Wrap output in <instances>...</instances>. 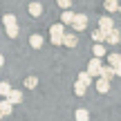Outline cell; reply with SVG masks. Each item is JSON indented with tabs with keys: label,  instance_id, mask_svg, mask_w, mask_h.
I'll return each instance as SVG.
<instances>
[{
	"label": "cell",
	"instance_id": "1",
	"mask_svg": "<svg viewBox=\"0 0 121 121\" xmlns=\"http://www.w3.org/2000/svg\"><path fill=\"white\" fill-rule=\"evenodd\" d=\"M49 36H52V43L54 45H63V36H65L63 22H56V25L49 27Z\"/></svg>",
	"mask_w": 121,
	"mask_h": 121
},
{
	"label": "cell",
	"instance_id": "2",
	"mask_svg": "<svg viewBox=\"0 0 121 121\" xmlns=\"http://www.w3.org/2000/svg\"><path fill=\"white\" fill-rule=\"evenodd\" d=\"M87 74H90V76H101V60L96 56L87 63Z\"/></svg>",
	"mask_w": 121,
	"mask_h": 121
},
{
	"label": "cell",
	"instance_id": "3",
	"mask_svg": "<svg viewBox=\"0 0 121 121\" xmlns=\"http://www.w3.org/2000/svg\"><path fill=\"white\" fill-rule=\"evenodd\" d=\"M72 25H74V29H76V31H83L87 27V16H85V13H76Z\"/></svg>",
	"mask_w": 121,
	"mask_h": 121
},
{
	"label": "cell",
	"instance_id": "4",
	"mask_svg": "<svg viewBox=\"0 0 121 121\" xmlns=\"http://www.w3.org/2000/svg\"><path fill=\"white\" fill-rule=\"evenodd\" d=\"M105 40H108L110 45H117L119 40H121V34H119V29H110L108 34H105Z\"/></svg>",
	"mask_w": 121,
	"mask_h": 121
},
{
	"label": "cell",
	"instance_id": "5",
	"mask_svg": "<svg viewBox=\"0 0 121 121\" xmlns=\"http://www.w3.org/2000/svg\"><path fill=\"white\" fill-rule=\"evenodd\" d=\"M99 29H101V31H105V34H108L110 29H114L112 18H101V20H99Z\"/></svg>",
	"mask_w": 121,
	"mask_h": 121
},
{
	"label": "cell",
	"instance_id": "6",
	"mask_svg": "<svg viewBox=\"0 0 121 121\" xmlns=\"http://www.w3.org/2000/svg\"><path fill=\"white\" fill-rule=\"evenodd\" d=\"M7 101H9V103H20V101H22V92H18V90H11V92H9V94H7Z\"/></svg>",
	"mask_w": 121,
	"mask_h": 121
},
{
	"label": "cell",
	"instance_id": "7",
	"mask_svg": "<svg viewBox=\"0 0 121 121\" xmlns=\"http://www.w3.org/2000/svg\"><path fill=\"white\" fill-rule=\"evenodd\" d=\"M112 76H114V67L112 65H101V78H108L110 81Z\"/></svg>",
	"mask_w": 121,
	"mask_h": 121
},
{
	"label": "cell",
	"instance_id": "8",
	"mask_svg": "<svg viewBox=\"0 0 121 121\" xmlns=\"http://www.w3.org/2000/svg\"><path fill=\"white\" fill-rule=\"evenodd\" d=\"M63 45H67V47H76V45H78V38L74 34H65L63 36Z\"/></svg>",
	"mask_w": 121,
	"mask_h": 121
},
{
	"label": "cell",
	"instance_id": "9",
	"mask_svg": "<svg viewBox=\"0 0 121 121\" xmlns=\"http://www.w3.org/2000/svg\"><path fill=\"white\" fill-rule=\"evenodd\" d=\"M96 90H99L101 94H105V92L110 90V81L108 78H99V81H96Z\"/></svg>",
	"mask_w": 121,
	"mask_h": 121
},
{
	"label": "cell",
	"instance_id": "10",
	"mask_svg": "<svg viewBox=\"0 0 121 121\" xmlns=\"http://www.w3.org/2000/svg\"><path fill=\"white\" fill-rule=\"evenodd\" d=\"M29 13H31L34 18H38L40 13H43V4H40V2H31V4H29Z\"/></svg>",
	"mask_w": 121,
	"mask_h": 121
},
{
	"label": "cell",
	"instance_id": "11",
	"mask_svg": "<svg viewBox=\"0 0 121 121\" xmlns=\"http://www.w3.org/2000/svg\"><path fill=\"white\" fill-rule=\"evenodd\" d=\"M29 45H31V47H34V49H40V47H43V38H40L38 34L29 36Z\"/></svg>",
	"mask_w": 121,
	"mask_h": 121
},
{
	"label": "cell",
	"instance_id": "12",
	"mask_svg": "<svg viewBox=\"0 0 121 121\" xmlns=\"http://www.w3.org/2000/svg\"><path fill=\"white\" fill-rule=\"evenodd\" d=\"M103 7H105V11H110V13H112V11H119V2H117V0H105Z\"/></svg>",
	"mask_w": 121,
	"mask_h": 121
},
{
	"label": "cell",
	"instance_id": "13",
	"mask_svg": "<svg viewBox=\"0 0 121 121\" xmlns=\"http://www.w3.org/2000/svg\"><path fill=\"white\" fill-rule=\"evenodd\" d=\"M74 16H76V13H72L69 9H65L63 16H60V18H63V25H72V22H74Z\"/></svg>",
	"mask_w": 121,
	"mask_h": 121
},
{
	"label": "cell",
	"instance_id": "14",
	"mask_svg": "<svg viewBox=\"0 0 121 121\" xmlns=\"http://www.w3.org/2000/svg\"><path fill=\"white\" fill-rule=\"evenodd\" d=\"M74 117H76V121H87V119H90V112H87L85 108H78Z\"/></svg>",
	"mask_w": 121,
	"mask_h": 121
},
{
	"label": "cell",
	"instance_id": "15",
	"mask_svg": "<svg viewBox=\"0 0 121 121\" xmlns=\"http://www.w3.org/2000/svg\"><path fill=\"white\" fill-rule=\"evenodd\" d=\"M78 83H83V85H92V76H90V74H87V72H81V74H78Z\"/></svg>",
	"mask_w": 121,
	"mask_h": 121
},
{
	"label": "cell",
	"instance_id": "16",
	"mask_svg": "<svg viewBox=\"0 0 121 121\" xmlns=\"http://www.w3.org/2000/svg\"><path fill=\"white\" fill-rule=\"evenodd\" d=\"M11 108L13 105L9 103V101H0V112H2V117L4 114H11Z\"/></svg>",
	"mask_w": 121,
	"mask_h": 121
},
{
	"label": "cell",
	"instance_id": "17",
	"mask_svg": "<svg viewBox=\"0 0 121 121\" xmlns=\"http://www.w3.org/2000/svg\"><path fill=\"white\" fill-rule=\"evenodd\" d=\"M2 22H4V27L16 25V16H13V13H4V16H2Z\"/></svg>",
	"mask_w": 121,
	"mask_h": 121
},
{
	"label": "cell",
	"instance_id": "18",
	"mask_svg": "<svg viewBox=\"0 0 121 121\" xmlns=\"http://www.w3.org/2000/svg\"><path fill=\"white\" fill-rule=\"evenodd\" d=\"M92 40H94V43H103L105 40V31H101V29L92 31Z\"/></svg>",
	"mask_w": 121,
	"mask_h": 121
},
{
	"label": "cell",
	"instance_id": "19",
	"mask_svg": "<svg viewBox=\"0 0 121 121\" xmlns=\"http://www.w3.org/2000/svg\"><path fill=\"white\" fill-rule=\"evenodd\" d=\"M92 54H94L96 58L105 56V47H103V45H101V43H96V45H94V49H92Z\"/></svg>",
	"mask_w": 121,
	"mask_h": 121
},
{
	"label": "cell",
	"instance_id": "20",
	"mask_svg": "<svg viewBox=\"0 0 121 121\" xmlns=\"http://www.w3.org/2000/svg\"><path fill=\"white\" fill-rule=\"evenodd\" d=\"M9 92H11V85H9L7 81H2V83H0V96H7Z\"/></svg>",
	"mask_w": 121,
	"mask_h": 121
},
{
	"label": "cell",
	"instance_id": "21",
	"mask_svg": "<svg viewBox=\"0 0 121 121\" xmlns=\"http://www.w3.org/2000/svg\"><path fill=\"white\" fill-rule=\"evenodd\" d=\"M85 90H87V87L83 85V83H78V81H76V85H74V92H76V96H83V94H85Z\"/></svg>",
	"mask_w": 121,
	"mask_h": 121
},
{
	"label": "cell",
	"instance_id": "22",
	"mask_svg": "<svg viewBox=\"0 0 121 121\" xmlns=\"http://www.w3.org/2000/svg\"><path fill=\"white\" fill-rule=\"evenodd\" d=\"M7 36H9V38H16V36H18V25L7 27Z\"/></svg>",
	"mask_w": 121,
	"mask_h": 121
},
{
	"label": "cell",
	"instance_id": "23",
	"mask_svg": "<svg viewBox=\"0 0 121 121\" xmlns=\"http://www.w3.org/2000/svg\"><path fill=\"white\" fill-rule=\"evenodd\" d=\"M119 63H121V56H119V54H110V65H112V67H117Z\"/></svg>",
	"mask_w": 121,
	"mask_h": 121
},
{
	"label": "cell",
	"instance_id": "24",
	"mask_svg": "<svg viewBox=\"0 0 121 121\" xmlns=\"http://www.w3.org/2000/svg\"><path fill=\"white\" fill-rule=\"evenodd\" d=\"M25 85H27V87H36V85H38V78H36V76H29V78L25 81Z\"/></svg>",
	"mask_w": 121,
	"mask_h": 121
},
{
	"label": "cell",
	"instance_id": "25",
	"mask_svg": "<svg viewBox=\"0 0 121 121\" xmlns=\"http://www.w3.org/2000/svg\"><path fill=\"white\" fill-rule=\"evenodd\" d=\"M56 2H58V7H63V9H69L74 0H56Z\"/></svg>",
	"mask_w": 121,
	"mask_h": 121
},
{
	"label": "cell",
	"instance_id": "26",
	"mask_svg": "<svg viewBox=\"0 0 121 121\" xmlns=\"http://www.w3.org/2000/svg\"><path fill=\"white\" fill-rule=\"evenodd\" d=\"M114 74H117V76H121V63L117 65V67H114Z\"/></svg>",
	"mask_w": 121,
	"mask_h": 121
},
{
	"label": "cell",
	"instance_id": "27",
	"mask_svg": "<svg viewBox=\"0 0 121 121\" xmlns=\"http://www.w3.org/2000/svg\"><path fill=\"white\" fill-rule=\"evenodd\" d=\"M2 65H4V56L0 54V67H2Z\"/></svg>",
	"mask_w": 121,
	"mask_h": 121
},
{
	"label": "cell",
	"instance_id": "28",
	"mask_svg": "<svg viewBox=\"0 0 121 121\" xmlns=\"http://www.w3.org/2000/svg\"><path fill=\"white\" fill-rule=\"evenodd\" d=\"M119 11H121V4H119Z\"/></svg>",
	"mask_w": 121,
	"mask_h": 121
},
{
	"label": "cell",
	"instance_id": "29",
	"mask_svg": "<svg viewBox=\"0 0 121 121\" xmlns=\"http://www.w3.org/2000/svg\"><path fill=\"white\" fill-rule=\"evenodd\" d=\"M0 117H2V112H0Z\"/></svg>",
	"mask_w": 121,
	"mask_h": 121
},
{
	"label": "cell",
	"instance_id": "30",
	"mask_svg": "<svg viewBox=\"0 0 121 121\" xmlns=\"http://www.w3.org/2000/svg\"><path fill=\"white\" fill-rule=\"evenodd\" d=\"M119 56H121V54H119Z\"/></svg>",
	"mask_w": 121,
	"mask_h": 121
}]
</instances>
